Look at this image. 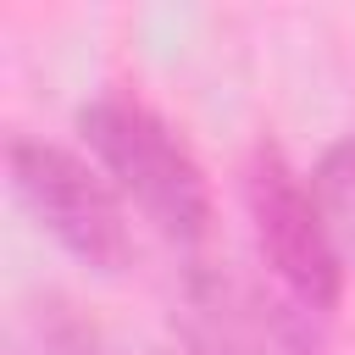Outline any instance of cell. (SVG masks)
<instances>
[{
  "instance_id": "7a4b0ae2",
  "label": "cell",
  "mask_w": 355,
  "mask_h": 355,
  "mask_svg": "<svg viewBox=\"0 0 355 355\" xmlns=\"http://www.w3.org/2000/svg\"><path fill=\"white\" fill-rule=\"evenodd\" d=\"M6 166H11V189L22 200V211L83 266L94 272H116L133 255V233L122 216V194L111 189V178L100 166H89L83 155L28 139L17 133L6 144Z\"/></svg>"
},
{
  "instance_id": "5b68a950",
  "label": "cell",
  "mask_w": 355,
  "mask_h": 355,
  "mask_svg": "<svg viewBox=\"0 0 355 355\" xmlns=\"http://www.w3.org/2000/svg\"><path fill=\"white\" fill-rule=\"evenodd\" d=\"M311 194H316V211L333 233L338 261L355 266V133L322 150V161L311 172Z\"/></svg>"
},
{
  "instance_id": "6da1fadb",
  "label": "cell",
  "mask_w": 355,
  "mask_h": 355,
  "mask_svg": "<svg viewBox=\"0 0 355 355\" xmlns=\"http://www.w3.org/2000/svg\"><path fill=\"white\" fill-rule=\"evenodd\" d=\"M78 133L89 139L100 172L111 178V189L166 239L178 244H200L211 233V183L205 166L194 161V150L183 144V133L155 116L144 100L128 94H100L78 111Z\"/></svg>"
},
{
  "instance_id": "277c9868",
  "label": "cell",
  "mask_w": 355,
  "mask_h": 355,
  "mask_svg": "<svg viewBox=\"0 0 355 355\" xmlns=\"http://www.w3.org/2000/svg\"><path fill=\"white\" fill-rule=\"evenodd\" d=\"M311 311L272 305L255 283L227 266H194L183 277L178 333L189 355H311L305 322Z\"/></svg>"
},
{
  "instance_id": "3957f363",
  "label": "cell",
  "mask_w": 355,
  "mask_h": 355,
  "mask_svg": "<svg viewBox=\"0 0 355 355\" xmlns=\"http://www.w3.org/2000/svg\"><path fill=\"white\" fill-rule=\"evenodd\" d=\"M244 205L255 222V244L261 261L272 266V277L288 288V300L311 316L333 311L338 288H344V261L333 250V233L316 211L311 183L283 161V150L261 144L244 166Z\"/></svg>"
},
{
  "instance_id": "8992f818",
  "label": "cell",
  "mask_w": 355,
  "mask_h": 355,
  "mask_svg": "<svg viewBox=\"0 0 355 355\" xmlns=\"http://www.w3.org/2000/svg\"><path fill=\"white\" fill-rule=\"evenodd\" d=\"M28 355H111V344L72 300L39 294L28 305Z\"/></svg>"
}]
</instances>
